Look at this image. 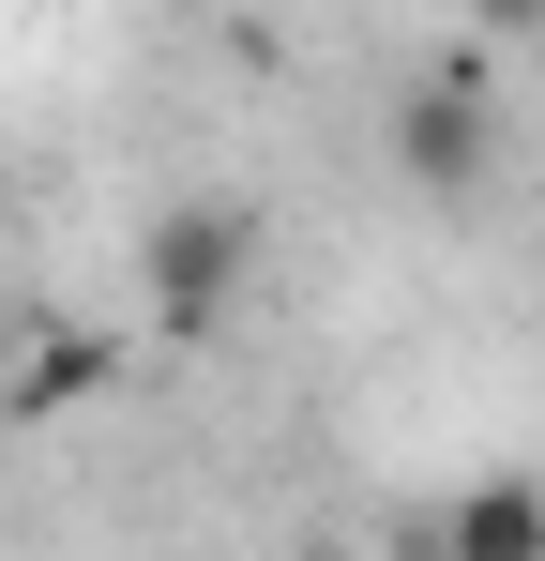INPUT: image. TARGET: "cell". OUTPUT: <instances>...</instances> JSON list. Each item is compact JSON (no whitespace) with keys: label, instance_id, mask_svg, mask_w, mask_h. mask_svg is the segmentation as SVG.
Returning a JSON list of instances; mask_svg holds the SVG:
<instances>
[{"label":"cell","instance_id":"cell-2","mask_svg":"<svg viewBox=\"0 0 545 561\" xmlns=\"http://www.w3.org/2000/svg\"><path fill=\"white\" fill-rule=\"evenodd\" d=\"M379 152H394V183H409V197H469V183H485V152H500L485 77H469V61L409 77V92H394V122H379Z\"/></svg>","mask_w":545,"mask_h":561},{"label":"cell","instance_id":"cell-5","mask_svg":"<svg viewBox=\"0 0 545 561\" xmlns=\"http://www.w3.org/2000/svg\"><path fill=\"white\" fill-rule=\"evenodd\" d=\"M469 31H545V0H454Z\"/></svg>","mask_w":545,"mask_h":561},{"label":"cell","instance_id":"cell-4","mask_svg":"<svg viewBox=\"0 0 545 561\" xmlns=\"http://www.w3.org/2000/svg\"><path fill=\"white\" fill-rule=\"evenodd\" d=\"M106 365H121V334H46L31 365L0 379V410H15V425H46V410H77V394H106Z\"/></svg>","mask_w":545,"mask_h":561},{"label":"cell","instance_id":"cell-3","mask_svg":"<svg viewBox=\"0 0 545 561\" xmlns=\"http://www.w3.org/2000/svg\"><path fill=\"white\" fill-rule=\"evenodd\" d=\"M409 547H425V561H545V470H485V485H454Z\"/></svg>","mask_w":545,"mask_h":561},{"label":"cell","instance_id":"cell-1","mask_svg":"<svg viewBox=\"0 0 545 561\" xmlns=\"http://www.w3.org/2000/svg\"><path fill=\"white\" fill-rule=\"evenodd\" d=\"M243 259H258V213H243V197H167V213H152V243H137V288H152V334H167V350H197V334L228 319V288H243Z\"/></svg>","mask_w":545,"mask_h":561}]
</instances>
